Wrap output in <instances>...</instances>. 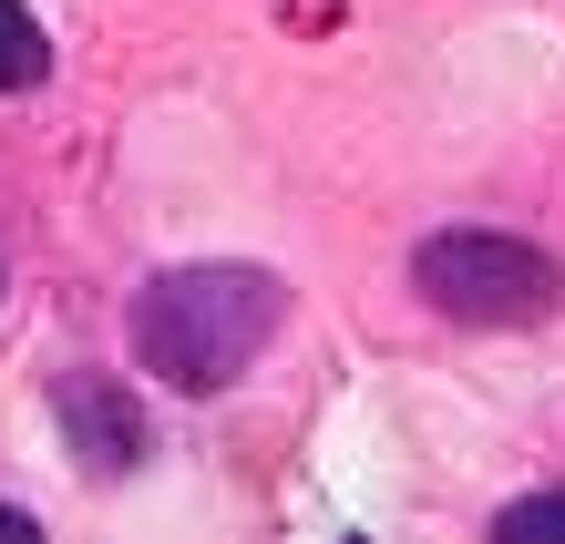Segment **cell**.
<instances>
[{
	"label": "cell",
	"instance_id": "5",
	"mask_svg": "<svg viewBox=\"0 0 565 544\" xmlns=\"http://www.w3.org/2000/svg\"><path fill=\"white\" fill-rule=\"evenodd\" d=\"M504 544H565V493H535V503H514L504 524H493Z\"/></svg>",
	"mask_w": 565,
	"mask_h": 544
},
{
	"label": "cell",
	"instance_id": "3",
	"mask_svg": "<svg viewBox=\"0 0 565 544\" xmlns=\"http://www.w3.org/2000/svg\"><path fill=\"white\" fill-rule=\"evenodd\" d=\"M62 431H73L83 472H135V452H145V412H135L114 381H93V370L62 381Z\"/></svg>",
	"mask_w": 565,
	"mask_h": 544
},
{
	"label": "cell",
	"instance_id": "2",
	"mask_svg": "<svg viewBox=\"0 0 565 544\" xmlns=\"http://www.w3.org/2000/svg\"><path fill=\"white\" fill-rule=\"evenodd\" d=\"M412 288L443 319H462V329H535V319H555V288L565 278H555L545 247H524V236L452 226V236H431V247L412 257Z\"/></svg>",
	"mask_w": 565,
	"mask_h": 544
},
{
	"label": "cell",
	"instance_id": "4",
	"mask_svg": "<svg viewBox=\"0 0 565 544\" xmlns=\"http://www.w3.org/2000/svg\"><path fill=\"white\" fill-rule=\"evenodd\" d=\"M52 73V42H42V21L21 11V0H0V93H31Z\"/></svg>",
	"mask_w": 565,
	"mask_h": 544
},
{
	"label": "cell",
	"instance_id": "1",
	"mask_svg": "<svg viewBox=\"0 0 565 544\" xmlns=\"http://www.w3.org/2000/svg\"><path fill=\"white\" fill-rule=\"evenodd\" d=\"M288 288L268 267H175L135 298V360L175 391H226L278 339Z\"/></svg>",
	"mask_w": 565,
	"mask_h": 544
}]
</instances>
